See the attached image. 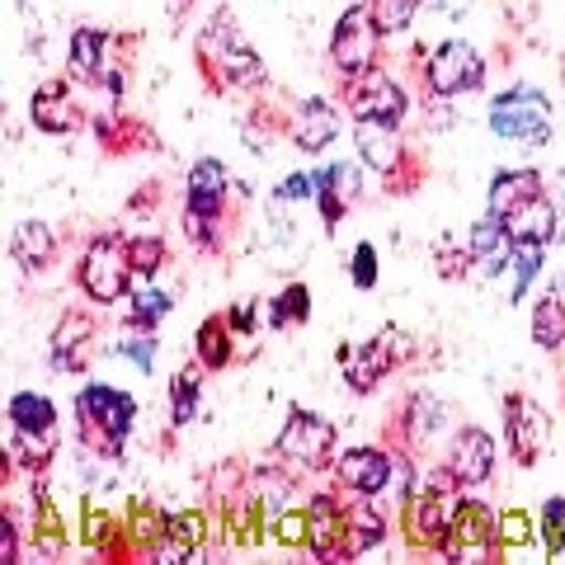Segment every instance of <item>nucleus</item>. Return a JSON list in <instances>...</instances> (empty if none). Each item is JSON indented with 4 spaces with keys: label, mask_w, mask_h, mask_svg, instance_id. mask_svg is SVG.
I'll return each mask as SVG.
<instances>
[{
    "label": "nucleus",
    "mask_w": 565,
    "mask_h": 565,
    "mask_svg": "<svg viewBox=\"0 0 565 565\" xmlns=\"http://www.w3.org/2000/svg\"><path fill=\"white\" fill-rule=\"evenodd\" d=\"M0 565H20V523H14V509L0 514Z\"/></svg>",
    "instance_id": "37998d69"
},
{
    "label": "nucleus",
    "mask_w": 565,
    "mask_h": 565,
    "mask_svg": "<svg viewBox=\"0 0 565 565\" xmlns=\"http://www.w3.org/2000/svg\"><path fill=\"white\" fill-rule=\"evenodd\" d=\"M203 373L207 367H180V373L170 377V424L174 429H189L193 419L203 415Z\"/></svg>",
    "instance_id": "c756f323"
},
{
    "label": "nucleus",
    "mask_w": 565,
    "mask_h": 565,
    "mask_svg": "<svg viewBox=\"0 0 565 565\" xmlns=\"http://www.w3.org/2000/svg\"><path fill=\"white\" fill-rule=\"evenodd\" d=\"M444 424H448V405L434 392H415L405 401V444H429Z\"/></svg>",
    "instance_id": "7c9ffc66"
},
{
    "label": "nucleus",
    "mask_w": 565,
    "mask_h": 565,
    "mask_svg": "<svg viewBox=\"0 0 565 565\" xmlns=\"http://www.w3.org/2000/svg\"><path fill=\"white\" fill-rule=\"evenodd\" d=\"M334 137H340V109H334L326 95H307L302 104H297V118H292L297 151L321 156V151H330Z\"/></svg>",
    "instance_id": "4be33fe9"
},
{
    "label": "nucleus",
    "mask_w": 565,
    "mask_h": 565,
    "mask_svg": "<svg viewBox=\"0 0 565 565\" xmlns=\"http://www.w3.org/2000/svg\"><path fill=\"white\" fill-rule=\"evenodd\" d=\"M334 481H340L353 500H382L396 481V457L382 444H353L334 457Z\"/></svg>",
    "instance_id": "ddd939ff"
},
{
    "label": "nucleus",
    "mask_w": 565,
    "mask_h": 565,
    "mask_svg": "<svg viewBox=\"0 0 565 565\" xmlns=\"http://www.w3.org/2000/svg\"><path fill=\"white\" fill-rule=\"evenodd\" d=\"M561 99H565V62H561Z\"/></svg>",
    "instance_id": "de8ad7c7"
},
{
    "label": "nucleus",
    "mask_w": 565,
    "mask_h": 565,
    "mask_svg": "<svg viewBox=\"0 0 565 565\" xmlns=\"http://www.w3.org/2000/svg\"><path fill=\"white\" fill-rule=\"evenodd\" d=\"M344 104H349V114L353 122L359 118H373V122H405V114H411V95L401 90V85L386 76V71H363V76H353L344 81Z\"/></svg>",
    "instance_id": "2eb2a0df"
},
{
    "label": "nucleus",
    "mask_w": 565,
    "mask_h": 565,
    "mask_svg": "<svg viewBox=\"0 0 565 565\" xmlns=\"http://www.w3.org/2000/svg\"><path fill=\"white\" fill-rule=\"evenodd\" d=\"M494 462H500V444H494L490 429H476V424H467V429L452 434V444H448V471L462 486H486L490 476H494Z\"/></svg>",
    "instance_id": "6ab92c4d"
},
{
    "label": "nucleus",
    "mask_w": 565,
    "mask_h": 565,
    "mask_svg": "<svg viewBox=\"0 0 565 565\" xmlns=\"http://www.w3.org/2000/svg\"><path fill=\"white\" fill-rule=\"evenodd\" d=\"M411 359V340L396 330V326H386L377 330L373 340H359V344H340L334 349V363H340V373H344V386L353 396H373L382 377H392V367Z\"/></svg>",
    "instance_id": "1a4fd4ad"
},
{
    "label": "nucleus",
    "mask_w": 565,
    "mask_h": 565,
    "mask_svg": "<svg viewBox=\"0 0 565 565\" xmlns=\"http://www.w3.org/2000/svg\"><path fill=\"white\" fill-rule=\"evenodd\" d=\"M236 330L226 316H207V321L199 326V334H193V353H199V363L207 367V373H222L226 363L236 359Z\"/></svg>",
    "instance_id": "c85d7f7f"
},
{
    "label": "nucleus",
    "mask_w": 565,
    "mask_h": 565,
    "mask_svg": "<svg viewBox=\"0 0 565 565\" xmlns=\"http://www.w3.org/2000/svg\"><path fill=\"white\" fill-rule=\"evenodd\" d=\"M274 452H278V462H288L292 471H334V457H340V429H334L330 415L307 411V405H292Z\"/></svg>",
    "instance_id": "423d86ee"
},
{
    "label": "nucleus",
    "mask_w": 565,
    "mask_h": 565,
    "mask_svg": "<svg viewBox=\"0 0 565 565\" xmlns=\"http://www.w3.org/2000/svg\"><path fill=\"white\" fill-rule=\"evenodd\" d=\"M467 250H471V264H476V269L490 274V278H500V274H509V255H514V232H509V222H504V217L486 212V217L471 226Z\"/></svg>",
    "instance_id": "5701e85b"
},
{
    "label": "nucleus",
    "mask_w": 565,
    "mask_h": 565,
    "mask_svg": "<svg viewBox=\"0 0 565 565\" xmlns=\"http://www.w3.org/2000/svg\"><path fill=\"white\" fill-rule=\"evenodd\" d=\"M128 255H132L137 278H156L170 264V245H166V236L141 232V236H128Z\"/></svg>",
    "instance_id": "c9c22d12"
},
{
    "label": "nucleus",
    "mask_w": 565,
    "mask_h": 565,
    "mask_svg": "<svg viewBox=\"0 0 565 565\" xmlns=\"http://www.w3.org/2000/svg\"><path fill=\"white\" fill-rule=\"evenodd\" d=\"M114 47H118L114 33L81 24L66 43V71L76 85H99V90L118 104L122 99V71L114 66Z\"/></svg>",
    "instance_id": "9b49d317"
},
{
    "label": "nucleus",
    "mask_w": 565,
    "mask_h": 565,
    "mask_svg": "<svg viewBox=\"0 0 565 565\" xmlns=\"http://www.w3.org/2000/svg\"><path fill=\"white\" fill-rule=\"evenodd\" d=\"M509 232L514 241H542V245H556V232H561V212L552 207L546 193H537L533 203H523L519 212H509Z\"/></svg>",
    "instance_id": "cd10ccee"
},
{
    "label": "nucleus",
    "mask_w": 565,
    "mask_h": 565,
    "mask_svg": "<svg viewBox=\"0 0 565 565\" xmlns=\"http://www.w3.org/2000/svg\"><path fill=\"white\" fill-rule=\"evenodd\" d=\"M377 278H382L377 245H373V241H359V245H353V255H349V282H353L359 292H373Z\"/></svg>",
    "instance_id": "ea45409f"
},
{
    "label": "nucleus",
    "mask_w": 565,
    "mask_h": 565,
    "mask_svg": "<svg viewBox=\"0 0 565 565\" xmlns=\"http://www.w3.org/2000/svg\"><path fill=\"white\" fill-rule=\"evenodd\" d=\"M307 552L316 561H349V509L334 490H316L307 500Z\"/></svg>",
    "instance_id": "dca6fc26"
},
{
    "label": "nucleus",
    "mask_w": 565,
    "mask_h": 565,
    "mask_svg": "<svg viewBox=\"0 0 565 565\" xmlns=\"http://www.w3.org/2000/svg\"><path fill=\"white\" fill-rule=\"evenodd\" d=\"M377 47H382V29L373 20V10H367V0L363 6H349L340 20H334V29H330V62H334V71H340L344 81L373 71L377 66Z\"/></svg>",
    "instance_id": "f8f14e48"
},
{
    "label": "nucleus",
    "mask_w": 565,
    "mask_h": 565,
    "mask_svg": "<svg viewBox=\"0 0 565 565\" xmlns=\"http://www.w3.org/2000/svg\"><path fill=\"white\" fill-rule=\"evenodd\" d=\"M424 85L438 99H462L486 85V57L467 39H444L424 62Z\"/></svg>",
    "instance_id": "9d476101"
},
{
    "label": "nucleus",
    "mask_w": 565,
    "mask_h": 565,
    "mask_svg": "<svg viewBox=\"0 0 565 565\" xmlns=\"http://www.w3.org/2000/svg\"><path fill=\"white\" fill-rule=\"evenodd\" d=\"M353 147H359V166L377 170V174H396L405 166V147H401L396 122L359 118L353 122Z\"/></svg>",
    "instance_id": "412c9836"
},
{
    "label": "nucleus",
    "mask_w": 565,
    "mask_h": 565,
    "mask_svg": "<svg viewBox=\"0 0 565 565\" xmlns=\"http://www.w3.org/2000/svg\"><path fill=\"white\" fill-rule=\"evenodd\" d=\"M537 533V523H527V514H500V542H504V556L519 552V546Z\"/></svg>",
    "instance_id": "79ce46f5"
},
{
    "label": "nucleus",
    "mask_w": 565,
    "mask_h": 565,
    "mask_svg": "<svg viewBox=\"0 0 565 565\" xmlns=\"http://www.w3.org/2000/svg\"><path fill=\"white\" fill-rule=\"evenodd\" d=\"M81 292L90 297L95 307H114V302H128L132 292V255H128V241L114 236V232H99L81 255Z\"/></svg>",
    "instance_id": "6e6552de"
},
{
    "label": "nucleus",
    "mask_w": 565,
    "mask_h": 565,
    "mask_svg": "<svg viewBox=\"0 0 565 565\" xmlns=\"http://www.w3.org/2000/svg\"><path fill=\"white\" fill-rule=\"evenodd\" d=\"M29 118H33V128L47 132V137H71L85 122V109H81V99H76V81H47L33 90L29 99Z\"/></svg>",
    "instance_id": "a211bd4d"
},
{
    "label": "nucleus",
    "mask_w": 565,
    "mask_h": 565,
    "mask_svg": "<svg viewBox=\"0 0 565 565\" xmlns=\"http://www.w3.org/2000/svg\"><path fill=\"white\" fill-rule=\"evenodd\" d=\"M76 424H81L85 448L114 462L137 429V396L109 382H85L76 392Z\"/></svg>",
    "instance_id": "f03ea898"
},
{
    "label": "nucleus",
    "mask_w": 565,
    "mask_h": 565,
    "mask_svg": "<svg viewBox=\"0 0 565 565\" xmlns=\"http://www.w3.org/2000/svg\"><path fill=\"white\" fill-rule=\"evenodd\" d=\"M504 434H509V452H514V462L519 467H537V457L546 452V438H552V419L542 415L537 401L509 396L504 401Z\"/></svg>",
    "instance_id": "f3484780"
},
{
    "label": "nucleus",
    "mask_w": 565,
    "mask_h": 565,
    "mask_svg": "<svg viewBox=\"0 0 565 565\" xmlns=\"http://www.w3.org/2000/svg\"><path fill=\"white\" fill-rule=\"evenodd\" d=\"M542 193V174L527 170V166H514V170H500L486 189V212L494 217H509V212H519L523 203H533Z\"/></svg>",
    "instance_id": "393cba45"
},
{
    "label": "nucleus",
    "mask_w": 565,
    "mask_h": 565,
    "mask_svg": "<svg viewBox=\"0 0 565 565\" xmlns=\"http://www.w3.org/2000/svg\"><path fill=\"white\" fill-rule=\"evenodd\" d=\"M10 419V467L6 471H47L52 457L62 444V419H57V401L43 392H14L6 405Z\"/></svg>",
    "instance_id": "f257e3e1"
},
{
    "label": "nucleus",
    "mask_w": 565,
    "mask_h": 565,
    "mask_svg": "<svg viewBox=\"0 0 565 565\" xmlns=\"http://www.w3.org/2000/svg\"><path fill=\"white\" fill-rule=\"evenodd\" d=\"M537 537H542V552L546 556H561L565 552V494H552L537 514Z\"/></svg>",
    "instance_id": "58836bf2"
},
{
    "label": "nucleus",
    "mask_w": 565,
    "mask_h": 565,
    "mask_svg": "<svg viewBox=\"0 0 565 565\" xmlns=\"http://www.w3.org/2000/svg\"><path fill=\"white\" fill-rule=\"evenodd\" d=\"M367 10H373L382 39H396V33H405L415 24V14L424 10V0H367Z\"/></svg>",
    "instance_id": "e433bc0d"
},
{
    "label": "nucleus",
    "mask_w": 565,
    "mask_h": 565,
    "mask_svg": "<svg viewBox=\"0 0 565 565\" xmlns=\"http://www.w3.org/2000/svg\"><path fill=\"white\" fill-rule=\"evenodd\" d=\"M411 490H415V486H411ZM462 490H467V486L448 471V462L424 476L419 490L405 494V537H411L415 546H429V552H438V546H444V537L452 533L457 509H462V500H467Z\"/></svg>",
    "instance_id": "7ed1b4c3"
},
{
    "label": "nucleus",
    "mask_w": 565,
    "mask_h": 565,
    "mask_svg": "<svg viewBox=\"0 0 565 565\" xmlns=\"http://www.w3.org/2000/svg\"><path fill=\"white\" fill-rule=\"evenodd\" d=\"M264 321H269V330L307 326L311 321V288H307V282H288L278 297H269V307H264Z\"/></svg>",
    "instance_id": "473e14b6"
},
{
    "label": "nucleus",
    "mask_w": 565,
    "mask_h": 565,
    "mask_svg": "<svg viewBox=\"0 0 565 565\" xmlns=\"http://www.w3.org/2000/svg\"><path fill=\"white\" fill-rule=\"evenodd\" d=\"M382 542H386V519L373 509V500H359V504L349 509V561L353 556H367Z\"/></svg>",
    "instance_id": "72a5a7b5"
},
{
    "label": "nucleus",
    "mask_w": 565,
    "mask_h": 565,
    "mask_svg": "<svg viewBox=\"0 0 565 565\" xmlns=\"http://www.w3.org/2000/svg\"><path fill=\"white\" fill-rule=\"evenodd\" d=\"M311 199H316V174H307V170L288 174V180L274 189V203H311Z\"/></svg>",
    "instance_id": "a19ab883"
},
{
    "label": "nucleus",
    "mask_w": 565,
    "mask_h": 565,
    "mask_svg": "<svg viewBox=\"0 0 565 565\" xmlns=\"http://www.w3.org/2000/svg\"><path fill=\"white\" fill-rule=\"evenodd\" d=\"M114 353H118V359H128L137 373H151L156 359H161V340H156V330H137L132 326V334L114 340Z\"/></svg>",
    "instance_id": "4c0bfd02"
},
{
    "label": "nucleus",
    "mask_w": 565,
    "mask_h": 565,
    "mask_svg": "<svg viewBox=\"0 0 565 565\" xmlns=\"http://www.w3.org/2000/svg\"><path fill=\"white\" fill-rule=\"evenodd\" d=\"M170 311H174V302H170V292H166V288H156V278L132 282V292H128V326H137V330H156Z\"/></svg>",
    "instance_id": "2f4dec72"
},
{
    "label": "nucleus",
    "mask_w": 565,
    "mask_h": 565,
    "mask_svg": "<svg viewBox=\"0 0 565 565\" xmlns=\"http://www.w3.org/2000/svg\"><path fill=\"white\" fill-rule=\"evenodd\" d=\"M527 330H533L537 349L556 353L565 344V278H556L537 302H533V316H527Z\"/></svg>",
    "instance_id": "bb28decb"
},
{
    "label": "nucleus",
    "mask_w": 565,
    "mask_h": 565,
    "mask_svg": "<svg viewBox=\"0 0 565 565\" xmlns=\"http://www.w3.org/2000/svg\"><path fill=\"white\" fill-rule=\"evenodd\" d=\"M203 542H207V519L199 509H174V514H166V537L151 552V561H189L203 552Z\"/></svg>",
    "instance_id": "b1692460"
},
{
    "label": "nucleus",
    "mask_w": 565,
    "mask_h": 565,
    "mask_svg": "<svg viewBox=\"0 0 565 565\" xmlns=\"http://www.w3.org/2000/svg\"><path fill=\"white\" fill-rule=\"evenodd\" d=\"M444 561H467V556H504V542H500V514L481 500H462L452 519V533L438 546Z\"/></svg>",
    "instance_id": "4468645a"
},
{
    "label": "nucleus",
    "mask_w": 565,
    "mask_h": 565,
    "mask_svg": "<svg viewBox=\"0 0 565 565\" xmlns=\"http://www.w3.org/2000/svg\"><path fill=\"white\" fill-rule=\"evenodd\" d=\"M486 122L494 137L504 141H527V147H546L552 141V99L537 85H509V90L490 95Z\"/></svg>",
    "instance_id": "0eeeda50"
},
{
    "label": "nucleus",
    "mask_w": 565,
    "mask_h": 565,
    "mask_svg": "<svg viewBox=\"0 0 565 565\" xmlns=\"http://www.w3.org/2000/svg\"><path fill=\"white\" fill-rule=\"evenodd\" d=\"M542 264H546V245L542 241H514V255H509V274H514L509 302H523L527 288L542 278Z\"/></svg>",
    "instance_id": "f704fd0d"
},
{
    "label": "nucleus",
    "mask_w": 565,
    "mask_h": 565,
    "mask_svg": "<svg viewBox=\"0 0 565 565\" xmlns=\"http://www.w3.org/2000/svg\"><path fill=\"white\" fill-rule=\"evenodd\" d=\"M226 199H232V170L222 161H193L189 180H184V232L193 236V245L203 250H217L222 232H226Z\"/></svg>",
    "instance_id": "20e7f679"
},
{
    "label": "nucleus",
    "mask_w": 565,
    "mask_h": 565,
    "mask_svg": "<svg viewBox=\"0 0 565 565\" xmlns=\"http://www.w3.org/2000/svg\"><path fill=\"white\" fill-rule=\"evenodd\" d=\"M10 259L20 264L24 274H43L47 264L57 259V236H52V226L39 217H24L10 232Z\"/></svg>",
    "instance_id": "a878e982"
},
{
    "label": "nucleus",
    "mask_w": 565,
    "mask_h": 565,
    "mask_svg": "<svg viewBox=\"0 0 565 565\" xmlns=\"http://www.w3.org/2000/svg\"><path fill=\"white\" fill-rule=\"evenodd\" d=\"M226 321H232V330L241 334V340H250V334L259 330V302H236L232 311H226Z\"/></svg>",
    "instance_id": "c03bdc74"
},
{
    "label": "nucleus",
    "mask_w": 565,
    "mask_h": 565,
    "mask_svg": "<svg viewBox=\"0 0 565 565\" xmlns=\"http://www.w3.org/2000/svg\"><path fill=\"white\" fill-rule=\"evenodd\" d=\"M90 349H95V321L85 311H66L57 330H52V344H47V359L57 373L81 377L90 367Z\"/></svg>",
    "instance_id": "aec40b11"
},
{
    "label": "nucleus",
    "mask_w": 565,
    "mask_h": 565,
    "mask_svg": "<svg viewBox=\"0 0 565 565\" xmlns=\"http://www.w3.org/2000/svg\"><path fill=\"white\" fill-rule=\"evenodd\" d=\"M199 62L217 76L222 85H264V62L241 33L232 10H217L199 33Z\"/></svg>",
    "instance_id": "39448f33"
},
{
    "label": "nucleus",
    "mask_w": 565,
    "mask_h": 565,
    "mask_svg": "<svg viewBox=\"0 0 565 565\" xmlns=\"http://www.w3.org/2000/svg\"><path fill=\"white\" fill-rule=\"evenodd\" d=\"M424 6L438 10V14H444V20H462V14L471 10V0H424Z\"/></svg>",
    "instance_id": "a18cd8bd"
},
{
    "label": "nucleus",
    "mask_w": 565,
    "mask_h": 565,
    "mask_svg": "<svg viewBox=\"0 0 565 565\" xmlns=\"http://www.w3.org/2000/svg\"><path fill=\"white\" fill-rule=\"evenodd\" d=\"M556 245H565V217H561V232H556Z\"/></svg>",
    "instance_id": "49530a36"
}]
</instances>
